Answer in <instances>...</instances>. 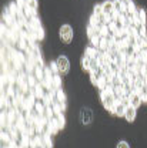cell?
<instances>
[{
	"label": "cell",
	"instance_id": "2e32d148",
	"mask_svg": "<svg viewBox=\"0 0 147 148\" xmlns=\"http://www.w3.org/2000/svg\"><path fill=\"white\" fill-rule=\"evenodd\" d=\"M53 88H61V78L59 74H55L53 75Z\"/></svg>",
	"mask_w": 147,
	"mask_h": 148
},
{
	"label": "cell",
	"instance_id": "603a6c76",
	"mask_svg": "<svg viewBox=\"0 0 147 148\" xmlns=\"http://www.w3.org/2000/svg\"><path fill=\"white\" fill-rule=\"evenodd\" d=\"M141 50L147 51V37H144V40H143V44H141Z\"/></svg>",
	"mask_w": 147,
	"mask_h": 148
},
{
	"label": "cell",
	"instance_id": "7402d4cb",
	"mask_svg": "<svg viewBox=\"0 0 147 148\" xmlns=\"http://www.w3.org/2000/svg\"><path fill=\"white\" fill-rule=\"evenodd\" d=\"M117 148H130V145L126 141H120V143L117 144Z\"/></svg>",
	"mask_w": 147,
	"mask_h": 148
},
{
	"label": "cell",
	"instance_id": "d6986e66",
	"mask_svg": "<svg viewBox=\"0 0 147 148\" xmlns=\"http://www.w3.org/2000/svg\"><path fill=\"white\" fill-rule=\"evenodd\" d=\"M50 70H52V73L53 74L60 73V71H59V66H57V63H56V61H52V63H50Z\"/></svg>",
	"mask_w": 147,
	"mask_h": 148
},
{
	"label": "cell",
	"instance_id": "ffe728a7",
	"mask_svg": "<svg viewBox=\"0 0 147 148\" xmlns=\"http://www.w3.org/2000/svg\"><path fill=\"white\" fill-rule=\"evenodd\" d=\"M27 6H30L33 10H37V0H26Z\"/></svg>",
	"mask_w": 147,
	"mask_h": 148
},
{
	"label": "cell",
	"instance_id": "5bb4252c",
	"mask_svg": "<svg viewBox=\"0 0 147 148\" xmlns=\"http://www.w3.org/2000/svg\"><path fill=\"white\" fill-rule=\"evenodd\" d=\"M99 67H100V64H99V61H97V57H93L92 60H90V69H89V71L93 73V71H96Z\"/></svg>",
	"mask_w": 147,
	"mask_h": 148
},
{
	"label": "cell",
	"instance_id": "6da1fadb",
	"mask_svg": "<svg viewBox=\"0 0 147 148\" xmlns=\"http://www.w3.org/2000/svg\"><path fill=\"white\" fill-rule=\"evenodd\" d=\"M100 100H101V103H103L104 108L109 111L110 114L114 115V112H116V104H117L114 94L107 92L106 90H103V91H100Z\"/></svg>",
	"mask_w": 147,
	"mask_h": 148
},
{
	"label": "cell",
	"instance_id": "52a82bcc",
	"mask_svg": "<svg viewBox=\"0 0 147 148\" xmlns=\"http://www.w3.org/2000/svg\"><path fill=\"white\" fill-rule=\"evenodd\" d=\"M50 131H44L41 135H40V140H41V144L44 148H53V144H52V138H50Z\"/></svg>",
	"mask_w": 147,
	"mask_h": 148
},
{
	"label": "cell",
	"instance_id": "e0dca14e",
	"mask_svg": "<svg viewBox=\"0 0 147 148\" xmlns=\"http://www.w3.org/2000/svg\"><path fill=\"white\" fill-rule=\"evenodd\" d=\"M94 14L99 16V17L104 14V13H103V6H101V4H96V6H94Z\"/></svg>",
	"mask_w": 147,
	"mask_h": 148
},
{
	"label": "cell",
	"instance_id": "ac0fdd59",
	"mask_svg": "<svg viewBox=\"0 0 147 148\" xmlns=\"http://www.w3.org/2000/svg\"><path fill=\"white\" fill-rule=\"evenodd\" d=\"M140 97H141V101H143V103H147V84L141 88V91H140Z\"/></svg>",
	"mask_w": 147,
	"mask_h": 148
},
{
	"label": "cell",
	"instance_id": "9a60e30c",
	"mask_svg": "<svg viewBox=\"0 0 147 148\" xmlns=\"http://www.w3.org/2000/svg\"><path fill=\"white\" fill-rule=\"evenodd\" d=\"M90 60H92V58H90V57H89V56H83V58H81V67H83V69H84V70H89V69H90Z\"/></svg>",
	"mask_w": 147,
	"mask_h": 148
},
{
	"label": "cell",
	"instance_id": "3957f363",
	"mask_svg": "<svg viewBox=\"0 0 147 148\" xmlns=\"http://www.w3.org/2000/svg\"><path fill=\"white\" fill-rule=\"evenodd\" d=\"M57 66H59V71L61 74H66L69 71V69H70V64H69V58L67 57H64V56H60L59 58H57Z\"/></svg>",
	"mask_w": 147,
	"mask_h": 148
},
{
	"label": "cell",
	"instance_id": "7a4b0ae2",
	"mask_svg": "<svg viewBox=\"0 0 147 148\" xmlns=\"http://www.w3.org/2000/svg\"><path fill=\"white\" fill-rule=\"evenodd\" d=\"M59 34H60V38L63 40V43L69 44V43L72 41V38H73V29H72L69 24H64V26L60 27Z\"/></svg>",
	"mask_w": 147,
	"mask_h": 148
},
{
	"label": "cell",
	"instance_id": "8992f818",
	"mask_svg": "<svg viewBox=\"0 0 147 148\" xmlns=\"http://www.w3.org/2000/svg\"><path fill=\"white\" fill-rule=\"evenodd\" d=\"M32 91H33V94H35V97H36V100H39V101H41L43 100V97L46 95V92H47V90L39 83L36 87H33L32 88Z\"/></svg>",
	"mask_w": 147,
	"mask_h": 148
},
{
	"label": "cell",
	"instance_id": "ba28073f",
	"mask_svg": "<svg viewBox=\"0 0 147 148\" xmlns=\"http://www.w3.org/2000/svg\"><path fill=\"white\" fill-rule=\"evenodd\" d=\"M101 6H103V13L111 17V14L114 13V4H113V1H111V0H107V1H104Z\"/></svg>",
	"mask_w": 147,
	"mask_h": 148
},
{
	"label": "cell",
	"instance_id": "7c38bea8",
	"mask_svg": "<svg viewBox=\"0 0 147 148\" xmlns=\"http://www.w3.org/2000/svg\"><path fill=\"white\" fill-rule=\"evenodd\" d=\"M56 100L66 106V95H64V92H63L61 88H57V90H56Z\"/></svg>",
	"mask_w": 147,
	"mask_h": 148
},
{
	"label": "cell",
	"instance_id": "30bf717a",
	"mask_svg": "<svg viewBox=\"0 0 147 148\" xmlns=\"http://www.w3.org/2000/svg\"><path fill=\"white\" fill-rule=\"evenodd\" d=\"M124 118H126L129 123H133L134 118H136V108L129 106V107L126 108V112H124Z\"/></svg>",
	"mask_w": 147,
	"mask_h": 148
},
{
	"label": "cell",
	"instance_id": "277c9868",
	"mask_svg": "<svg viewBox=\"0 0 147 148\" xmlns=\"http://www.w3.org/2000/svg\"><path fill=\"white\" fill-rule=\"evenodd\" d=\"M93 120V112L90 108H81L80 111V121L83 123V124H90Z\"/></svg>",
	"mask_w": 147,
	"mask_h": 148
},
{
	"label": "cell",
	"instance_id": "4fadbf2b",
	"mask_svg": "<svg viewBox=\"0 0 147 148\" xmlns=\"http://www.w3.org/2000/svg\"><path fill=\"white\" fill-rule=\"evenodd\" d=\"M99 49H96L94 46H90V47H87L86 49V56H89L90 58H93V57H97V54H99Z\"/></svg>",
	"mask_w": 147,
	"mask_h": 148
},
{
	"label": "cell",
	"instance_id": "5b68a950",
	"mask_svg": "<svg viewBox=\"0 0 147 148\" xmlns=\"http://www.w3.org/2000/svg\"><path fill=\"white\" fill-rule=\"evenodd\" d=\"M129 101H130V106L131 107H134V108H137V107H140L141 106V97H140V94L136 91H130V97H129Z\"/></svg>",
	"mask_w": 147,
	"mask_h": 148
},
{
	"label": "cell",
	"instance_id": "8fae6325",
	"mask_svg": "<svg viewBox=\"0 0 147 148\" xmlns=\"http://www.w3.org/2000/svg\"><path fill=\"white\" fill-rule=\"evenodd\" d=\"M126 106L121 103V101H117V104H116V112H114V115H119V117H124V112H126Z\"/></svg>",
	"mask_w": 147,
	"mask_h": 148
},
{
	"label": "cell",
	"instance_id": "44dd1931",
	"mask_svg": "<svg viewBox=\"0 0 147 148\" xmlns=\"http://www.w3.org/2000/svg\"><path fill=\"white\" fill-rule=\"evenodd\" d=\"M16 4H17L19 9H23L27 3H26V0H16Z\"/></svg>",
	"mask_w": 147,
	"mask_h": 148
},
{
	"label": "cell",
	"instance_id": "9c48e42d",
	"mask_svg": "<svg viewBox=\"0 0 147 148\" xmlns=\"http://www.w3.org/2000/svg\"><path fill=\"white\" fill-rule=\"evenodd\" d=\"M134 18H136L139 23H141V24H146V10H144V9H140V7H137V12L134 13Z\"/></svg>",
	"mask_w": 147,
	"mask_h": 148
},
{
	"label": "cell",
	"instance_id": "d4e9b609",
	"mask_svg": "<svg viewBox=\"0 0 147 148\" xmlns=\"http://www.w3.org/2000/svg\"><path fill=\"white\" fill-rule=\"evenodd\" d=\"M144 80H146V83H147V73L144 74Z\"/></svg>",
	"mask_w": 147,
	"mask_h": 148
},
{
	"label": "cell",
	"instance_id": "cb8c5ba5",
	"mask_svg": "<svg viewBox=\"0 0 147 148\" xmlns=\"http://www.w3.org/2000/svg\"><path fill=\"white\" fill-rule=\"evenodd\" d=\"M130 1H131V0H121V3H123V6H124V9L127 7V4H129Z\"/></svg>",
	"mask_w": 147,
	"mask_h": 148
}]
</instances>
